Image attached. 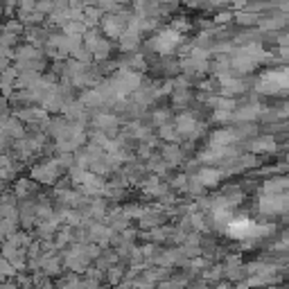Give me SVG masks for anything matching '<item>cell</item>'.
<instances>
[{
    "label": "cell",
    "instance_id": "1",
    "mask_svg": "<svg viewBox=\"0 0 289 289\" xmlns=\"http://www.w3.org/2000/svg\"><path fill=\"white\" fill-rule=\"evenodd\" d=\"M9 273H11V264L7 260H0V280H5Z\"/></svg>",
    "mask_w": 289,
    "mask_h": 289
}]
</instances>
